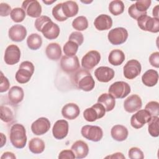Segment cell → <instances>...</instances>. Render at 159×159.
<instances>
[{"label": "cell", "mask_w": 159, "mask_h": 159, "mask_svg": "<svg viewBox=\"0 0 159 159\" xmlns=\"http://www.w3.org/2000/svg\"><path fill=\"white\" fill-rule=\"evenodd\" d=\"M79 10L77 3L73 1H67L62 2V11L66 18L72 17L76 16Z\"/></svg>", "instance_id": "obj_29"}, {"label": "cell", "mask_w": 159, "mask_h": 159, "mask_svg": "<svg viewBox=\"0 0 159 159\" xmlns=\"http://www.w3.org/2000/svg\"><path fill=\"white\" fill-rule=\"evenodd\" d=\"M9 139L12 145L16 148H23L27 143L26 131L20 124H14L10 129Z\"/></svg>", "instance_id": "obj_3"}, {"label": "cell", "mask_w": 159, "mask_h": 159, "mask_svg": "<svg viewBox=\"0 0 159 159\" xmlns=\"http://www.w3.org/2000/svg\"><path fill=\"white\" fill-rule=\"evenodd\" d=\"M98 102L101 104L106 112L112 111L116 105L115 98L109 93H103L98 99Z\"/></svg>", "instance_id": "obj_30"}, {"label": "cell", "mask_w": 159, "mask_h": 159, "mask_svg": "<svg viewBox=\"0 0 159 159\" xmlns=\"http://www.w3.org/2000/svg\"><path fill=\"white\" fill-rule=\"evenodd\" d=\"M52 15L53 17L59 22H63L67 20L62 11V2L55 5L52 9Z\"/></svg>", "instance_id": "obj_39"}, {"label": "cell", "mask_w": 159, "mask_h": 159, "mask_svg": "<svg viewBox=\"0 0 159 159\" xmlns=\"http://www.w3.org/2000/svg\"><path fill=\"white\" fill-rule=\"evenodd\" d=\"M0 79H1V82H0V92L1 93L6 92L9 88L10 83H9V80L6 76H4V75H3L2 71H1Z\"/></svg>", "instance_id": "obj_45"}, {"label": "cell", "mask_w": 159, "mask_h": 159, "mask_svg": "<svg viewBox=\"0 0 159 159\" xmlns=\"http://www.w3.org/2000/svg\"><path fill=\"white\" fill-rule=\"evenodd\" d=\"M142 106V102L140 97L137 94L129 96L124 102V107L126 112L133 113L140 109Z\"/></svg>", "instance_id": "obj_18"}, {"label": "cell", "mask_w": 159, "mask_h": 159, "mask_svg": "<svg viewBox=\"0 0 159 159\" xmlns=\"http://www.w3.org/2000/svg\"><path fill=\"white\" fill-rule=\"evenodd\" d=\"M81 134L84 138L95 142L100 141L103 137L102 129L96 125H84L81 128Z\"/></svg>", "instance_id": "obj_8"}, {"label": "cell", "mask_w": 159, "mask_h": 159, "mask_svg": "<svg viewBox=\"0 0 159 159\" xmlns=\"http://www.w3.org/2000/svg\"><path fill=\"white\" fill-rule=\"evenodd\" d=\"M73 84L79 89L90 91L94 88L95 81L88 70L79 68L72 76Z\"/></svg>", "instance_id": "obj_2"}, {"label": "cell", "mask_w": 159, "mask_h": 159, "mask_svg": "<svg viewBox=\"0 0 159 159\" xmlns=\"http://www.w3.org/2000/svg\"><path fill=\"white\" fill-rule=\"evenodd\" d=\"M0 134H1V148L6 144V137L2 133H1Z\"/></svg>", "instance_id": "obj_52"}, {"label": "cell", "mask_w": 159, "mask_h": 159, "mask_svg": "<svg viewBox=\"0 0 159 159\" xmlns=\"http://www.w3.org/2000/svg\"><path fill=\"white\" fill-rule=\"evenodd\" d=\"M150 0H139L134 4L135 8L140 12H146L151 5Z\"/></svg>", "instance_id": "obj_41"}, {"label": "cell", "mask_w": 159, "mask_h": 159, "mask_svg": "<svg viewBox=\"0 0 159 159\" xmlns=\"http://www.w3.org/2000/svg\"><path fill=\"white\" fill-rule=\"evenodd\" d=\"M148 131L149 134L153 137H157L159 135V117L158 116H153L148 122Z\"/></svg>", "instance_id": "obj_34"}, {"label": "cell", "mask_w": 159, "mask_h": 159, "mask_svg": "<svg viewBox=\"0 0 159 159\" xmlns=\"http://www.w3.org/2000/svg\"><path fill=\"white\" fill-rule=\"evenodd\" d=\"M123 69L124 77L129 80H133L140 74L142 66L138 60L132 59L125 63Z\"/></svg>", "instance_id": "obj_10"}, {"label": "cell", "mask_w": 159, "mask_h": 159, "mask_svg": "<svg viewBox=\"0 0 159 159\" xmlns=\"http://www.w3.org/2000/svg\"><path fill=\"white\" fill-rule=\"evenodd\" d=\"M124 8V2L120 0L112 1L109 5V11L114 16H119L123 13Z\"/></svg>", "instance_id": "obj_35"}, {"label": "cell", "mask_w": 159, "mask_h": 159, "mask_svg": "<svg viewBox=\"0 0 159 159\" xmlns=\"http://www.w3.org/2000/svg\"><path fill=\"white\" fill-rule=\"evenodd\" d=\"M69 40L75 42L79 46L82 45L84 41V37L82 33L78 31L73 32L69 36Z\"/></svg>", "instance_id": "obj_44"}, {"label": "cell", "mask_w": 159, "mask_h": 159, "mask_svg": "<svg viewBox=\"0 0 159 159\" xmlns=\"http://www.w3.org/2000/svg\"><path fill=\"white\" fill-rule=\"evenodd\" d=\"M152 14H153V17L159 19V17H158V5H157V6L153 9Z\"/></svg>", "instance_id": "obj_51"}, {"label": "cell", "mask_w": 159, "mask_h": 159, "mask_svg": "<svg viewBox=\"0 0 159 159\" xmlns=\"http://www.w3.org/2000/svg\"><path fill=\"white\" fill-rule=\"evenodd\" d=\"M20 58V50L19 48L14 44L9 45L4 53V61L7 65H13L17 63Z\"/></svg>", "instance_id": "obj_15"}, {"label": "cell", "mask_w": 159, "mask_h": 159, "mask_svg": "<svg viewBox=\"0 0 159 159\" xmlns=\"http://www.w3.org/2000/svg\"><path fill=\"white\" fill-rule=\"evenodd\" d=\"M106 112L104 107L101 104L97 102L84 111L83 117L88 122H94L104 117Z\"/></svg>", "instance_id": "obj_7"}, {"label": "cell", "mask_w": 159, "mask_h": 159, "mask_svg": "<svg viewBox=\"0 0 159 159\" xmlns=\"http://www.w3.org/2000/svg\"><path fill=\"white\" fill-rule=\"evenodd\" d=\"M42 44V39L40 35L33 33L29 35L27 39V45L28 47L32 50H36L40 48Z\"/></svg>", "instance_id": "obj_33"}, {"label": "cell", "mask_w": 159, "mask_h": 159, "mask_svg": "<svg viewBox=\"0 0 159 159\" xmlns=\"http://www.w3.org/2000/svg\"><path fill=\"white\" fill-rule=\"evenodd\" d=\"M45 54L48 58L52 60L57 61L61 56V49L58 43H49L45 49Z\"/></svg>", "instance_id": "obj_26"}, {"label": "cell", "mask_w": 159, "mask_h": 159, "mask_svg": "<svg viewBox=\"0 0 159 159\" xmlns=\"http://www.w3.org/2000/svg\"><path fill=\"white\" fill-rule=\"evenodd\" d=\"M71 150L75 155V158L81 159L85 158L89 153L88 144L83 140H77L72 145Z\"/></svg>", "instance_id": "obj_21"}, {"label": "cell", "mask_w": 159, "mask_h": 159, "mask_svg": "<svg viewBox=\"0 0 159 159\" xmlns=\"http://www.w3.org/2000/svg\"><path fill=\"white\" fill-rule=\"evenodd\" d=\"M45 142L38 137L32 138L29 143V150L34 154H40L45 150Z\"/></svg>", "instance_id": "obj_32"}, {"label": "cell", "mask_w": 159, "mask_h": 159, "mask_svg": "<svg viewBox=\"0 0 159 159\" xmlns=\"http://www.w3.org/2000/svg\"><path fill=\"white\" fill-rule=\"evenodd\" d=\"M56 1L55 0H53V1H42V2H43V3H45V4H46L47 5H49V4H52L53 2H55Z\"/></svg>", "instance_id": "obj_53"}, {"label": "cell", "mask_w": 159, "mask_h": 159, "mask_svg": "<svg viewBox=\"0 0 159 159\" xmlns=\"http://www.w3.org/2000/svg\"><path fill=\"white\" fill-rule=\"evenodd\" d=\"M158 80V72L153 69L148 70L142 76V81L147 86L152 87L157 84Z\"/></svg>", "instance_id": "obj_27"}, {"label": "cell", "mask_w": 159, "mask_h": 159, "mask_svg": "<svg viewBox=\"0 0 159 159\" xmlns=\"http://www.w3.org/2000/svg\"><path fill=\"white\" fill-rule=\"evenodd\" d=\"M25 16L26 13L24 11V10L22 8L20 7L14 8L10 14L11 19L14 22L17 23L22 22L24 20Z\"/></svg>", "instance_id": "obj_38"}, {"label": "cell", "mask_w": 159, "mask_h": 159, "mask_svg": "<svg viewBox=\"0 0 159 159\" xmlns=\"http://www.w3.org/2000/svg\"><path fill=\"white\" fill-rule=\"evenodd\" d=\"M80 110L78 106L73 102L65 104L61 109V114L63 117L68 120H73L76 119L80 114Z\"/></svg>", "instance_id": "obj_22"}, {"label": "cell", "mask_w": 159, "mask_h": 159, "mask_svg": "<svg viewBox=\"0 0 159 159\" xmlns=\"http://www.w3.org/2000/svg\"><path fill=\"white\" fill-rule=\"evenodd\" d=\"M8 35L12 41L20 42L25 39L27 35V30L24 26L16 24L9 29Z\"/></svg>", "instance_id": "obj_19"}, {"label": "cell", "mask_w": 159, "mask_h": 159, "mask_svg": "<svg viewBox=\"0 0 159 159\" xmlns=\"http://www.w3.org/2000/svg\"><path fill=\"white\" fill-rule=\"evenodd\" d=\"M101 60V55L96 50H91L86 53L81 59L83 68L89 70L96 66Z\"/></svg>", "instance_id": "obj_14"}, {"label": "cell", "mask_w": 159, "mask_h": 159, "mask_svg": "<svg viewBox=\"0 0 159 159\" xmlns=\"http://www.w3.org/2000/svg\"><path fill=\"white\" fill-rule=\"evenodd\" d=\"M152 116L146 109H141L132 116L130 118V124L134 129L142 128L146 123H148Z\"/></svg>", "instance_id": "obj_12"}, {"label": "cell", "mask_w": 159, "mask_h": 159, "mask_svg": "<svg viewBox=\"0 0 159 159\" xmlns=\"http://www.w3.org/2000/svg\"><path fill=\"white\" fill-rule=\"evenodd\" d=\"M24 92L23 89L18 86H12L8 92L7 97L9 102L16 105L20 103L24 99Z\"/></svg>", "instance_id": "obj_24"}, {"label": "cell", "mask_w": 159, "mask_h": 159, "mask_svg": "<svg viewBox=\"0 0 159 159\" xmlns=\"http://www.w3.org/2000/svg\"><path fill=\"white\" fill-rule=\"evenodd\" d=\"M130 85L124 81H116L112 83L109 89V94L112 95L115 98L123 99L130 93Z\"/></svg>", "instance_id": "obj_6"}, {"label": "cell", "mask_w": 159, "mask_h": 159, "mask_svg": "<svg viewBox=\"0 0 159 159\" xmlns=\"http://www.w3.org/2000/svg\"><path fill=\"white\" fill-rule=\"evenodd\" d=\"M6 158H9V159H16V155L10 152H4L2 156L1 157V159H6Z\"/></svg>", "instance_id": "obj_49"}, {"label": "cell", "mask_w": 159, "mask_h": 159, "mask_svg": "<svg viewBox=\"0 0 159 159\" xmlns=\"http://www.w3.org/2000/svg\"><path fill=\"white\" fill-rule=\"evenodd\" d=\"M128 13L129 14V16L135 19V20H137L139 18H140V17L143 16H145V15H147V12H139L135 7L134 6V4H132L128 9Z\"/></svg>", "instance_id": "obj_43"}, {"label": "cell", "mask_w": 159, "mask_h": 159, "mask_svg": "<svg viewBox=\"0 0 159 159\" xmlns=\"http://www.w3.org/2000/svg\"><path fill=\"white\" fill-rule=\"evenodd\" d=\"M125 60V55L124 52L119 49L112 50L108 56L109 63L114 66L120 65Z\"/></svg>", "instance_id": "obj_31"}, {"label": "cell", "mask_w": 159, "mask_h": 159, "mask_svg": "<svg viewBox=\"0 0 159 159\" xmlns=\"http://www.w3.org/2000/svg\"><path fill=\"white\" fill-rule=\"evenodd\" d=\"M68 122L64 119H60L55 122L52 128L53 136L57 140L65 139L68 133Z\"/></svg>", "instance_id": "obj_16"}, {"label": "cell", "mask_w": 159, "mask_h": 159, "mask_svg": "<svg viewBox=\"0 0 159 159\" xmlns=\"http://www.w3.org/2000/svg\"><path fill=\"white\" fill-rule=\"evenodd\" d=\"M22 8L29 17L34 18L40 17L42 6L39 2L36 0H26L23 1Z\"/></svg>", "instance_id": "obj_13"}, {"label": "cell", "mask_w": 159, "mask_h": 159, "mask_svg": "<svg viewBox=\"0 0 159 159\" xmlns=\"http://www.w3.org/2000/svg\"><path fill=\"white\" fill-rule=\"evenodd\" d=\"M137 20L138 26L142 30L152 33L159 32V19L145 15L139 18Z\"/></svg>", "instance_id": "obj_5"}, {"label": "cell", "mask_w": 159, "mask_h": 159, "mask_svg": "<svg viewBox=\"0 0 159 159\" xmlns=\"http://www.w3.org/2000/svg\"><path fill=\"white\" fill-rule=\"evenodd\" d=\"M34 66L29 61L22 62L19 70L16 73V80L20 84H24L29 81L34 72Z\"/></svg>", "instance_id": "obj_4"}, {"label": "cell", "mask_w": 159, "mask_h": 159, "mask_svg": "<svg viewBox=\"0 0 159 159\" xmlns=\"http://www.w3.org/2000/svg\"><path fill=\"white\" fill-rule=\"evenodd\" d=\"M115 75L114 70L108 66H99L94 71V76L96 79L102 83L110 81Z\"/></svg>", "instance_id": "obj_20"}, {"label": "cell", "mask_w": 159, "mask_h": 159, "mask_svg": "<svg viewBox=\"0 0 159 159\" xmlns=\"http://www.w3.org/2000/svg\"><path fill=\"white\" fill-rule=\"evenodd\" d=\"M60 67L61 70L67 73H74L80 68L79 60L77 56L68 57L64 55L60 60Z\"/></svg>", "instance_id": "obj_11"}, {"label": "cell", "mask_w": 159, "mask_h": 159, "mask_svg": "<svg viewBox=\"0 0 159 159\" xmlns=\"http://www.w3.org/2000/svg\"><path fill=\"white\" fill-rule=\"evenodd\" d=\"M14 108L9 104H1L0 107V117L1 119L6 122L9 123L14 120L15 114Z\"/></svg>", "instance_id": "obj_28"}, {"label": "cell", "mask_w": 159, "mask_h": 159, "mask_svg": "<svg viewBox=\"0 0 159 159\" xmlns=\"http://www.w3.org/2000/svg\"><path fill=\"white\" fill-rule=\"evenodd\" d=\"M72 27L73 29L78 31L86 30L88 27V21L87 18L83 16L77 17L73 20Z\"/></svg>", "instance_id": "obj_36"}, {"label": "cell", "mask_w": 159, "mask_h": 159, "mask_svg": "<svg viewBox=\"0 0 159 159\" xmlns=\"http://www.w3.org/2000/svg\"><path fill=\"white\" fill-rule=\"evenodd\" d=\"M145 109L148 111L151 116H158L159 115V103L157 101H150L145 107Z\"/></svg>", "instance_id": "obj_40"}, {"label": "cell", "mask_w": 159, "mask_h": 159, "mask_svg": "<svg viewBox=\"0 0 159 159\" xmlns=\"http://www.w3.org/2000/svg\"><path fill=\"white\" fill-rule=\"evenodd\" d=\"M94 25L96 29L99 31L106 30L112 26V19L107 14H101L95 19Z\"/></svg>", "instance_id": "obj_23"}, {"label": "cell", "mask_w": 159, "mask_h": 159, "mask_svg": "<svg viewBox=\"0 0 159 159\" xmlns=\"http://www.w3.org/2000/svg\"><path fill=\"white\" fill-rule=\"evenodd\" d=\"M129 132L127 129L122 125H115L111 130V135L112 139L118 142H122L128 137Z\"/></svg>", "instance_id": "obj_25"}, {"label": "cell", "mask_w": 159, "mask_h": 159, "mask_svg": "<svg viewBox=\"0 0 159 159\" xmlns=\"http://www.w3.org/2000/svg\"><path fill=\"white\" fill-rule=\"evenodd\" d=\"M79 45L74 41L69 40L63 46V52L68 57L75 56L78 50Z\"/></svg>", "instance_id": "obj_37"}, {"label": "cell", "mask_w": 159, "mask_h": 159, "mask_svg": "<svg viewBox=\"0 0 159 159\" xmlns=\"http://www.w3.org/2000/svg\"><path fill=\"white\" fill-rule=\"evenodd\" d=\"M58 158L59 159H65V158L73 159V158H75V155L71 150H64L60 152Z\"/></svg>", "instance_id": "obj_48"}, {"label": "cell", "mask_w": 159, "mask_h": 159, "mask_svg": "<svg viewBox=\"0 0 159 159\" xmlns=\"http://www.w3.org/2000/svg\"><path fill=\"white\" fill-rule=\"evenodd\" d=\"M128 32L124 27H116L111 30L107 35L110 43L114 45H121L126 42L128 38Z\"/></svg>", "instance_id": "obj_9"}, {"label": "cell", "mask_w": 159, "mask_h": 159, "mask_svg": "<svg viewBox=\"0 0 159 159\" xmlns=\"http://www.w3.org/2000/svg\"><path fill=\"white\" fill-rule=\"evenodd\" d=\"M36 29L41 32L43 36L48 40L57 39L60 34V27L54 23L50 17L46 16H42L35 21Z\"/></svg>", "instance_id": "obj_1"}, {"label": "cell", "mask_w": 159, "mask_h": 159, "mask_svg": "<svg viewBox=\"0 0 159 159\" xmlns=\"http://www.w3.org/2000/svg\"><path fill=\"white\" fill-rule=\"evenodd\" d=\"M149 62L152 66L157 68L159 67V52H155L152 53L149 57Z\"/></svg>", "instance_id": "obj_47"}, {"label": "cell", "mask_w": 159, "mask_h": 159, "mask_svg": "<svg viewBox=\"0 0 159 159\" xmlns=\"http://www.w3.org/2000/svg\"><path fill=\"white\" fill-rule=\"evenodd\" d=\"M106 158H124L125 159V157L120 152H117V153H113L112 155H111L110 156L106 157Z\"/></svg>", "instance_id": "obj_50"}, {"label": "cell", "mask_w": 159, "mask_h": 159, "mask_svg": "<svg viewBox=\"0 0 159 159\" xmlns=\"http://www.w3.org/2000/svg\"><path fill=\"white\" fill-rule=\"evenodd\" d=\"M12 11L11 6L7 4L2 2L0 4V16L2 17H6L11 14Z\"/></svg>", "instance_id": "obj_46"}, {"label": "cell", "mask_w": 159, "mask_h": 159, "mask_svg": "<svg viewBox=\"0 0 159 159\" xmlns=\"http://www.w3.org/2000/svg\"><path fill=\"white\" fill-rule=\"evenodd\" d=\"M50 128V122L46 117H40L31 125V130L36 135H42L47 133Z\"/></svg>", "instance_id": "obj_17"}, {"label": "cell", "mask_w": 159, "mask_h": 159, "mask_svg": "<svg viewBox=\"0 0 159 159\" xmlns=\"http://www.w3.org/2000/svg\"><path fill=\"white\" fill-rule=\"evenodd\" d=\"M128 156L130 159H143L144 155L143 152L138 147H132L129 149Z\"/></svg>", "instance_id": "obj_42"}]
</instances>
